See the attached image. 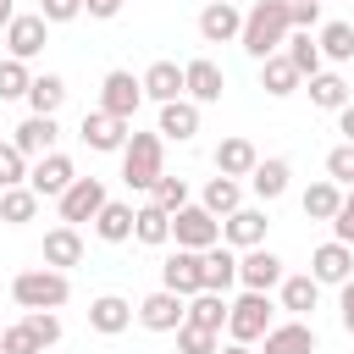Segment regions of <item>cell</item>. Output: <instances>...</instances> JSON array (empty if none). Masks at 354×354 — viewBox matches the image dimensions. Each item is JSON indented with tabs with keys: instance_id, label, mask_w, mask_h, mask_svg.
Segmentation results:
<instances>
[{
	"instance_id": "1",
	"label": "cell",
	"mask_w": 354,
	"mask_h": 354,
	"mask_svg": "<svg viewBox=\"0 0 354 354\" xmlns=\"http://www.w3.org/2000/svg\"><path fill=\"white\" fill-rule=\"evenodd\" d=\"M288 33H293V22H288V0H254V6L243 11V33H238V44H243L249 61H266V55H277V50L288 44Z\"/></svg>"
},
{
	"instance_id": "2",
	"label": "cell",
	"mask_w": 354,
	"mask_h": 354,
	"mask_svg": "<svg viewBox=\"0 0 354 354\" xmlns=\"http://www.w3.org/2000/svg\"><path fill=\"white\" fill-rule=\"evenodd\" d=\"M155 177H166V138L160 133H127V144H122V183L149 194Z\"/></svg>"
},
{
	"instance_id": "3",
	"label": "cell",
	"mask_w": 354,
	"mask_h": 354,
	"mask_svg": "<svg viewBox=\"0 0 354 354\" xmlns=\"http://www.w3.org/2000/svg\"><path fill=\"white\" fill-rule=\"evenodd\" d=\"M11 299L22 310H61L72 299V277L66 271H50V266H28L11 277Z\"/></svg>"
},
{
	"instance_id": "4",
	"label": "cell",
	"mask_w": 354,
	"mask_h": 354,
	"mask_svg": "<svg viewBox=\"0 0 354 354\" xmlns=\"http://www.w3.org/2000/svg\"><path fill=\"white\" fill-rule=\"evenodd\" d=\"M271 326H277L271 321V293H238L227 304V337L232 343H260Z\"/></svg>"
},
{
	"instance_id": "5",
	"label": "cell",
	"mask_w": 354,
	"mask_h": 354,
	"mask_svg": "<svg viewBox=\"0 0 354 354\" xmlns=\"http://www.w3.org/2000/svg\"><path fill=\"white\" fill-rule=\"evenodd\" d=\"M171 238H177V249L205 254V249H216V243H221V221H216L205 205H183V210L171 216Z\"/></svg>"
},
{
	"instance_id": "6",
	"label": "cell",
	"mask_w": 354,
	"mask_h": 354,
	"mask_svg": "<svg viewBox=\"0 0 354 354\" xmlns=\"http://www.w3.org/2000/svg\"><path fill=\"white\" fill-rule=\"evenodd\" d=\"M138 105H144L138 77H133V72H122V66H111V72L100 77V111H105V116H116V122H133V116H138Z\"/></svg>"
},
{
	"instance_id": "7",
	"label": "cell",
	"mask_w": 354,
	"mask_h": 354,
	"mask_svg": "<svg viewBox=\"0 0 354 354\" xmlns=\"http://www.w3.org/2000/svg\"><path fill=\"white\" fill-rule=\"evenodd\" d=\"M44 44H50V22L39 11H17L6 22V55L11 61H33V55H44Z\"/></svg>"
},
{
	"instance_id": "8",
	"label": "cell",
	"mask_w": 354,
	"mask_h": 354,
	"mask_svg": "<svg viewBox=\"0 0 354 354\" xmlns=\"http://www.w3.org/2000/svg\"><path fill=\"white\" fill-rule=\"evenodd\" d=\"M266 232H271V216H266V205H238L227 221H221V243L227 249H260L266 243Z\"/></svg>"
},
{
	"instance_id": "9",
	"label": "cell",
	"mask_w": 354,
	"mask_h": 354,
	"mask_svg": "<svg viewBox=\"0 0 354 354\" xmlns=\"http://www.w3.org/2000/svg\"><path fill=\"white\" fill-rule=\"evenodd\" d=\"M221 94H227V72H221L210 55L183 61V100H194V105H216Z\"/></svg>"
},
{
	"instance_id": "10",
	"label": "cell",
	"mask_w": 354,
	"mask_h": 354,
	"mask_svg": "<svg viewBox=\"0 0 354 354\" xmlns=\"http://www.w3.org/2000/svg\"><path fill=\"white\" fill-rule=\"evenodd\" d=\"M127 133H133V122H116V116H105L100 105H94V111H83V127H77V138H83L94 155H122Z\"/></svg>"
},
{
	"instance_id": "11",
	"label": "cell",
	"mask_w": 354,
	"mask_h": 354,
	"mask_svg": "<svg viewBox=\"0 0 354 354\" xmlns=\"http://www.w3.org/2000/svg\"><path fill=\"white\" fill-rule=\"evenodd\" d=\"M72 183H77V166H72V155H61V149L28 166V188H33L39 199H61Z\"/></svg>"
},
{
	"instance_id": "12",
	"label": "cell",
	"mask_w": 354,
	"mask_h": 354,
	"mask_svg": "<svg viewBox=\"0 0 354 354\" xmlns=\"http://www.w3.org/2000/svg\"><path fill=\"white\" fill-rule=\"evenodd\" d=\"M111 194H105V183L100 177H77L55 205H61V227H77V221H94L100 216V205H105Z\"/></svg>"
},
{
	"instance_id": "13",
	"label": "cell",
	"mask_w": 354,
	"mask_h": 354,
	"mask_svg": "<svg viewBox=\"0 0 354 354\" xmlns=\"http://www.w3.org/2000/svg\"><path fill=\"white\" fill-rule=\"evenodd\" d=\"M282 277H288V271H282V254H271L266 243L238 254V282H243V293H271Z\"/></svg>"
},
{
	"instance_id": "14",
	"label": "cell",
	"mask_w": 354,
	"mask_h": 354,
	"mask_svg": "<svg viewBox=\"0 0 354 354\" xmlns=\"http://www.w3.org/2000/svg\"><path fill=\"white\" fill-rule=\"evenodd\" d=\"M183 310H188V299H177V293L155 288L149 299H138V304H133V321H138L144 332H177V326H183Z\"/></svg>"
},
{
	"instance_id": "15",
	"label": "cell",
	"mask_w": 354,
	"mask_h": 354,
	"mask_svg": "<svg viewBox=\"0 0 354 354\" xmlns=\"http://www.w3.org/2000/svg\"><path fill=\"white\" fill-rule=\"evenodd\" d=\"M310 277H315L321 288H343V282L354 277V249H348V243H337V238H332V243H321V249L310 254Z\"/></svg>"
},
{
	"instance_id": "16",
	"label": "cell",
	"mask_w": 354,
	"mask_h": 354,
	"mask_svg": "<svg viewBox=\"0 0 354 354\" xmlns=\"http://www.w3.org/2000/svg\"><path fill=\"white\" fill-rule=\"evenodd\" d=\"M160 288H166V293H177V299H194V293H205L199 254H194V249H177V254H166V266H160Z\"/></svg>"
},
{
	"instance_id": "17",
	"label": "cell",
	"mask_w": 354,
	"mask_h": 354,
	"mask_svg": "<svg viewBox=\"0 0 354 354\" xmlns=\"http://www.w3.org/2000/svg\"><path fill=\"white\" fill-rule=\"evenodd\" d=\"M55 138H61L55 116H28V122L11 133V144L22 149V160H28V166H33V160H44V155H55Z\"/></svg>"
},
{
	"instance_id": "18",
	"label": "cell",
	"mask_w": 354,
	"mask_h": 354,
	"mask_svg": "<svg viewBox=\"0 0 354 354\" xmlns=\"http://www.w3.org/2000/svg\"><path fill=\"white\" fill-rule=\"evenodd\" d=\"M39 260H44L50 271H72V266H83V232H77V227H50Z\"/></svg>"
},
{
	"instance_id": "19",
	"label": "cell",
	"mask_w": 354,
	"mask_h": 354,
	"mask_svg": "<svg viewBox=\"0 0 354 354\" xmlns=\"http://www.w3.org/2000/svg\"><path fill=\"white\" fill-rule=\"evenodd\" d=\"M260 354H315V326L310 321H277L260 337Z\"/></svg>"
},
{
	"instance_id": "20",
	"label": "cell",
	"mask_w": 354,
	"mask_h": 354,
	"mask_svg": "<svg viewBox=\"0 0 354 354\" xmlns=\"http://www.w3.org/2000/svg\"><path fill=\"white\" fill-rule=\"evenodd\" d=\"M138 88H144V100L171 105V100H183V66L177 61H149L144 77H138Z\"/></svg>"
},
{
	"instance_id": "21",
	"label": "cell",
	"mask_w": 354,
	"mask_h": 354,
	"mask_svg": "<svg viewBox=\"0 0 354 354\" xmlns=\"http://www.w3.org/2000/svg\"><path fill=\"white\" fill-rule=\"evenodd\" d=\"M210 160H216V177H238V183H243V177L254 171L260 149H254L243 133H232V138H221V144H216V155H210Z\"/></svg>"
},
{
	"instance_id": "22",
	"label": "cell",
	"mask_w": 354,
	"mask_h": 354,
	"mask_svg": "<svg viewBox=\"0 0 354 354\" xmlns=\"http://www.w3.org/2000/svg\"><path fill=\"white\" fill-rule=\"evenodd\" d=\"M288 177H293V166H288L282 155H266V160H254L249 188H254V199H260V205H271V199H282V194H288Z\"/></svg>"
},
{
	"instance_id": "23",
	"label": "cell",
	"mask_w": 354,
	"mask_h": 354,
	"mask_svg": "<svg viewBox=\"0 0 354 354\" xmlns=\"http://www.w3.org/2000/svg\"><path fill=\"white\" fill-rule=\"evenodd\" d=\"M199 277H205V293H227L238 282V249H227V243L205 249L199 254Z\"/></svg>"
},
{
	"instance_id": "24",
	"label": "cell",
	"mask_w": 354,
	"mask_h": 354,
	"mask_svg": "<svg viewBox=\"0 0 354 354\" xmlns=\"http://www.w3.org/2000/svg\"><path fill=\"white\" fill-rule=\"evenodd\" d=\"M88 326H94L100 337H116V332L133 326V304H127L122 293H100V299L88 304Z\"/></svg>"
},
{
	"instance_id": "25",
	"label": "cell",
	"mask_w": 354,
	"mask_h": 354,
	"mask_svg": "<svg viewBox=\"0 0 354 354\" xmlns=\"http://www.w3.org/2000/svg\"><path fill=\"white\" fill-rule=\"evenodd\" d=\"M243 33V11L238 6H205L199 11V39L205 44H232Z\"/></svg>"
},
{
	"instance_id": "26",
	"label": "cell",
	"mask_w": 354,
	"mask_h": 354,
	"mask_svg": "<svg viewBox=\"0 0 354 354\" xmlns=\"http://www.w3.org/2000/svg\"><path fill=\"white\" fill-rule=\"evenodd\" d=\"M277 293H282V310H288L293 321H304V315L321 304V282H315L310 271H299V277H282V282H277Z\"/></svg>"
},
{
	"instance_id": "27",
	"label": "cell",
	"mask_w": 354,
	"mask_h": 354,
	"mask_svg": "<svg viewBox=\"0 0 354 354\" xmlns=\"http://www.w3.org/2000/svg\"><path fill=\"white\" fill-rule=\"evenodd\" d=\"M66 105V77L61 72H39L28 83V116H55Z\"/></svg>"
},
{
	"instance_id": "28",
	"label": "cell",
	"mask_w": 354,
	"mask_h": 354,
	"mask_svg": "<svg viewBox=\"0 0 354 354\" xmlns=\"http://www.w3.org/2000/svg\"><path fill=\"white\" fill-rule=\"evenodd\" d=\"M155 133L188 144V138L199 133V105H194V100H171V105H160V127H155Z\"/></svg>"
},
{
	"instance_id": "29",
	"label": "cell",
	"mask_w": 354,
	"mask_h": 354,
	"mask_svg": "<svg viewBox=\"0 0 354 354\" xmlns=\"http://www.w3.org/2000/svg\"><path fill=\"white\" fill-rule=\"evenodd\" d=\"M183 326L221 332V326H227V293H194V299H188V310H183Z\"/></svg>"
},
{
	"instance_id": "30",
	"label": "cell",
	"mask_w": 354,
	"mask_h": 354,
	"mask_svg": "<svg viewBox=\"0 0 354 354\" xmlns=\"http://www.w3.org/2000/svg\"><path fill=\"white\" fill-rule=\"evenodd\" d=\"M199 205H205L216 221H227V216L243 205V183H238V177H210V183H205V194H199Z\"/></svg>"
},
{
	"instance_id": "31",
	"label": "cell",
	"mask_w": 354,
	"mask_h": 354,
	"mask_svg": "<svg viewBox=\"0 0 354 354\" xmlns=\"http://www.w3.org/2000/svg\"><path fill=\"white\" fill-rule=\"evenodd\" d=\"M94 238H105V243H127V238H133V205L105 199L100 216H94Z\"/></svg>"
},
{
	"instance_id": "32",
	"label": "cell",
	"mask_w": 354,
	"mask_h": 354,
	"mask_svg": "<svg viewBox=\"0 0 354 354\" xmlns=\"http://www.w3.org/2000/svg\"><path fill=\"white\" fill-rule=\"evenodd\" d=\"M282 55H288V66H293L304 83H310L315 72H326V66H321V44H315V33H288Z\"/></svg>"
},
{
	"instance_id": "33",
	"label": "cell",
	"mask_w": 354,
	"mask_h": 354,
	"mask_svg": "<svg viewBox=\"0 0 354 354\" xmlns=\"http://www.w3.org/2000/svg\"><path fill=\"white\" fill-rule=\"evenodd\" d=\"M299 83H304V77H299V72H293V66H288V55H282V50H277V55H266V61H260V88H266V94H271V100H288V94H293V88H299Z\"/></svg>"
},
{
	"instance_id": "34",
	"label": "cell",
	"mask_w": 354,
	"mask_h": 354,
	"mask_svg": "<svg viewBox=\"0 0 354 354\" xmlns=\"http://www.w3.org/2000/svg\"><path fill=\"white\" fill-rule=\"evenodd\" d=\"M299 205H304V216H310V221H332V216H337V205H343V188L321 177V183H310V188L299 194Z\"/></svg>"
},
{
	"instance_id": "35",
	"label": "cell",
	"mask_w": 354,
	"mask_h": 354,
	"mask_svg": "<svg viewBox=\"0 0 354 354\" xmlns=\"http://www.w3.org/2000/svg\"><path fill=\"white\" fill-rule=\"evenodd\" d=\"M133 238H138V243H149V249L171 243V216H166V210H155V205H138V210H133Z\"/></svg>"
},
{
	"instance_id": "36",
	"label": "cell",
	"mask_w": 354,
	"mask_h": 354,
	"mask_svg": "<svg viewBox=\"0 0 354 354\" xmlns=\"http://www.w3.org/2000/svg\"><path fill=\"white\" fill-rule=\"evenodd\" d=\"M348 100H354V94H348V83H343L337 72H315V77H310V105H315V111H343Z\"/></svg>"
},
{
	"instance_id": "37",
	"label": "cell",
	"mask_w": 354,
	"mask_h": 354,
	"mask_svg": "<svg viewBox=\"0 0 354 354\" xmlns=\"http://www.w3.org/2000/svg\"><path fill=\"white\" fill-rule=\"evenodd\" d=\"M321 61H354V22H321Z\"/></svg>"
},
{
	"instance_id": "38",
	"label": "cell",
	"mask_w": 354,
	"mask_h": 354,
	"mask_svg": "<svg viewBox=\"0 0 354 354\" xmlns=\"http://www.w3.org/2000/svg\"><path fill=\"white\" fill-rule=\"evenodd\" d=\"M33 216H39V194H33L28 183H22V188H6V194H0V221H6V227H28Z\"/></svg>"
},
{
	"instance_id": "39",
	"label": "cell",
	"mask_w": 354,
	"mask_h": 354,
	"mask_svg": "<svg viewBox=\"0 0 354 354\" xmlns=\"http://www.w3.org/2000/svg\"><path fill=\"white\" fill-rule=\"evenodd\" d=\"M149 205H155V210H166V216H177L183 205H194V199H188V177H155Z\"/></svg>"
},
{
	"instance_id": "40",
	"label": "cell",
	"mask_w": 354,
	"mask_h": 354,
	"mask_svg": "<svg viewBox=\"0 0 354 354\" xmlns=\"http://www.w3.org/2000/svg\"><path fill=\"white\" fill-rule=\"evenodd\" d=\"M22 326L33 332L39 348H55V343H61V315H55V310H22Z\"/></svg>"
},
{
	"instance_id": "41",
	"label": "cell",
	"mask_w": 354,
	"mask_h": 354,
	"mask_svg": "<svg viewBox=\"0 0 354 354\" xmlns=\"http://www.w3.org/2000/svg\"><path fill=\"white\" fill-rule=\"evenodd\" d=\"M28 83H33V72H28V61H0V100H28Z\"/></svg>"
},
{
	"instance_id": "42",
	"label": "cell",
	"mask_w": 354,
	"mask_h": 354,
	"mask_svg": "<svg viewBox=\"0 0 354 354\" xmlns=\"http://www.w3.org/2000/svg\"><path fill=\"white\" fill-rule=\"evenodd\" d=\"M22 183H28V160H22V149L11 138H0V194L6 188H22Z\"/></svg>"
},
{
	"instance_id": "43",
	"label": "cell",
	"mask_w": 354,
	"mask_h": 354,
	"mask_svg": "<svg viewBox=\"0 0 354 354\" xmlns=\"http://www.w3.org/2000/svg\"><path fill=\"white\" fill-rule=\"evenodd\" d=\"M326 183L354 188V144H332L326 149Z\"/></svg>"
},
{
	"instance_id": "44",
	"label": "cell",
	"mask_w": 354,
	"mask_h": 354,
	"mask_svg": "<svg viewBox=\"0 0 354 354\" xmlns=\"http://www.w3.org/2000/svg\"><path fill=\"white\" fill-rule=\"evenodd\" d=\"M221 332H199V326H177V354H216Z\"/></svg>"
},
{
	"instance_id": "45",
	"label": "cell",
	"mask_w": 354,
	"mask_h": 354,
	"mask_svg": "<svg viewBox=\"0 0 354 354\" xmlns=\"http://www.w3.org/2000/svg\"><path fill=\"white\" fill-rule=\"evenodd\" d=\"M0 354H44V348H39V343H33V332L17 321V326H6V332H0Z\"/></svg>"
},
{
	"instance_id": "46",
	"label": "cell",
	"mask_w": 354,
	"mask_h": 354,
	"mask_svg": "<svg viewBox=\"0 0 354 354\" xmlns=\"http://www.w3.org/2000/svg\"><path fill=\"white\" fill-rule=\"evenodd\" d=\"M288 22H293V33H315V28H321V0H299V6H288Z\"/></svg>"
},
{
	"instance_id": "47",
	"label": "cell",
	"mask_w": 354,
	"mask_h": 354,
	"mask_svg": "<svg viewBox=\"0 0 354 354\" xmlns=\"http://www.w3.org/2000/svg\"><path fill=\"white\" fill-rule=\"evenodd\" d=\"M39 17L55 28V22H77L83 17V0H39Z\"/></svg>"
},
{
	"instance_id": "48",
	"label": "cell",
	"mask_w": 354,
	"mask_h": 354,
	"mask_svg": "<svg viewBox=\"0 0 354 354\" xmlns=\"http://www.w3.org/2000/svg\"><path fill=\"white\" fill-rule=\"evenodd\" d=\"M337 321H343V332L354 337V277L337 288Z\"/></svg>"
},
{
	"instance_id": "49",
	"label": "cell",
	"mask_w": 354,
	"mask_h": 354,
	"mask_svg": "<svg viewBox=\"0 0 354 354\" xmlns=\"http://www.w3.org/2000/svg\"><path fill=\"white\" fill-rule=\"evenodd\" d=\"M122 6H127V0H83V11H88L94 22H111V17H122Z\"/></svg>"
},
{
	"instance_id": "50",
	"label": "cell",
	"mask_w": 354,
	"mask_h": 354,
	"mask_svg": "<svg viewBox=\"0 0 354 354\" xmlns=\"http://www.w3.org/2000/svg\"><path fill=\"white\" fill-rule=\"evenodd\" d=\"M337 133H343V144H354V100L337 111Z\"/></svg>"
},
{
	"instance_id": "51",
	"label": "cell",
	"mask_w": 354,
	"mask_h": 354,
	"mask_svg": "<svg viewBox=\"0 0 354 354\" xmlns=\"http://www.w3.org/2000/svg\"><path fill=\"white\" fill-rule=\"evenodd\" d=\"M216 354H254V348H249V343H221Z\"/></svg>"
},
{
	"instance_id": "52",
	"label": "cell",
	"mask_w": 354,
	"mask_h": 354,
	"mask_svg": "<svg viewBox=\"0 0 354 354\" xmlns=\"http://www.w3.org/2000/svg\"><path fill=\"white\" fill-rule=\"evenodd\" d=\"M11 17H17V11H11V0H0V28H6Z\"/></svg>"
},
{
	"instance_id": "53",
	"label": "cell",
	"mask_w": 354,
	"mask_h": 354,
	"mask_svg": "<svg viewBox=\"0 0 354 354\" xmlns=\"http://www.w3.org/2000/svg\"><path fill=\"white\" fill-rule=\"evenodd\" d=\"M205 6H232V0H205Z\"/></svg>"
},
{
	"instance_id": "54",
	"label": "cell",
	"mask_w": 354,
	"mask_h": 354,
	"mask_svg": "<svg viewBox=\"0 0 354 354\" xmlns=\"http://www.w3.org/2000/svg\"><path fill=\"white\" fill-rule=\"evenodd\" d=\"M288 6H299V0H288Z\"/></svg>"
},
{
	"instance_id": "55",
	"label": "cell",
	"mask_w": 354,
	"mask_h": 354,
	"mask_svg": "<svg viewBox=\"0 0 354 354\" xmlns=\"http://www.w3.org/2000/svg\"><path fill=\"white\" fill-rule=\"evenodd\" d=\"M44 354H50V348H44Z\"/></svg>"
}]
</instances>
